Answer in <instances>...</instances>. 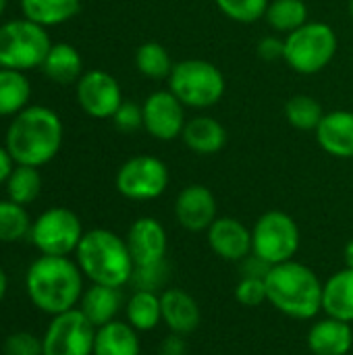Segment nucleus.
I'll list each match as a JSON object with an SVG mask.
<instances>
[{
    "mask_svg": "<svg viewBox=\"0 0 353 355\" xmlns=\"http://www.w3.org/2000/svg\"><path fill=\"white\" fill-rule=\"evenodd\" d=\"M270 0H216V6L237 23H256L266 15Z\"/></svg>",
    "mask_w": 353,
    "mask_h": 355,
    "instance_id": "obj_34",
    "label": "nucleus"
},
{
    "mask_svg": "<svg viewBox=\"0 0 353 355\" xmlns=\"http://www.w3.org/2000/svg\"><path fill=\"white\" fill-rule=\"evenodd\" d=\"M208 243L218 258L241 262L252 254V231L237 218L223 216L210 225Z\"/></svg>",
    "mask_w": 353,
    "mask_h": 355,
    "instance_id": "obj_15",
    "label": "nucleus"
},
{
    "mask_svg": "<svg viewBox=\"0 0 353 355\" xmlns=\"http://www.w3.org/2000/svg\"><path fill=\"white\" fill-rule=\"evenodd\" d=\"M264 19L275 31L291 33L308 23V6L304 0H270Z\"/></svg>",
    "mask_w": 353,
    "mask_h": 355,
    "instance_id": "obj_28",
    "label": "nucleus"
},
{
    "mask_svg": "<svg viewBox=\"0 0 353 355\" xmlns=\"http://www.w3.org/2000/svg\"><path fill=\"white\" fill-rule=\"evenodd\" d=\"M162 320L177 335H189L200 327L202 314L198 302L183 289H164L160 293Z\"/></svg>",
    "mask_w": 353,
    "mask_h": 355,
    "instance_id": "obj_18",
    "label": "nucleus"
},
{
    "mask_svg": "<svg viewBox=\"0 0 353 355\" xmlns=\"http://www.w3.org/2000/svg\"><path fill=\"white\" fill-rule=\"evenodd\" d=\"M94 355H139V337L131 324L112 320L96 331Z\"/></svg>",
    "mask_w": 353,
    "mask_h": 355,
    "instance_id": "obj_23",
    "label": "nucleus"
},
{
    "mask_svg": "<svg viewBox=\"0 0 353 355\" xmlns=\"http://www.w3.org/2000/svg\"><path fill=\"white\" fill-rule=\"evenodd\" d=\"M4 8H6V0H0V17H2V12H4Z\"/></svg>",
    "mask_w": 353,
    "mask_h": 355,
    "instance_id": "obj_44",
    "label": "nucleus"
},
{
    "mask_svg": "<svg viewBox=\"0 0 353 355\" xmlns=\"http://www.w3.org/2000/svg\"><path fill=\"white\" fill-rule=\"evenodd\" d=\"M300 248V229L295 220L281 212L270 210L258 218L252 231V252L266 260L270 266L289 262Z\"/></svg>",
    "mask_w": 353,
    "mask_h": 355,
    "instance_id": "obj_8",
    "label": "nucleus"
},
{
    "mask_svg": "<svg viewBox=\"0 0 353 355\" xmlns=\"http://www.w3.org/2000/svg\"><path fill=\"white\" fill-rule=\"evenodd\" d=\"M144 129L162 141L181 137L185 129V104L171 92L160 89L146 98L144 102Z\"/></svg>",
    "mask_w": 353,
    "mask_h": 355,
    "instance_id": "obj_12",
    "label": "nucleus"
},
{
    "mask_svg": "<svg viewBox=\"0 0 353 355\" xmlns=\"http://www.w3.org/2000/svg\"><path fill=\"white\" fill-rule=\"evenodd\" d=\"M337 54V35L331 25L308 21L285 37V62L302 75H314L329 67Z\"/></svg>",
    "mask_w": 353,
    "mask_h": 355,
    "instance_id": "obj_7",
    "label": "nucleus"
},
{
    "mask_svg": "<svg viewBox=\"0 0 353 355\" xmlns=\"http://www.w3.org/2000/svg\"><path fill=\"white\" fill-rule=\"evenodd\" d=\"M258 56L264 60H277L285 56V40H279L275 35L262 37L258 44Z\"/></svg>",
    "mask_w": 353,
    "mask_h": 355,
    "instance_id": "obj_39",
    "label": "nucleus"
},
{
    "mask_svg": "<svg viewBox=\"0 0 353 355\" xmlns=\"http://www.w3.org/2000/svg\"><path fill=\"white\" fill-rule=\"evenodd\" d=\"M322 116H325L322 106L312 96L298 94V96L289 98L285 104V119L289 121L291 127H295L300 131H316Z\"/></svg>",
    "mask_w": 353,
    "mask_h": 355,
    "instance_id": "obj_31",
    "label": "nucleus"
},
{
    "mask_svg": "<svg viewBox=\"0 0 353 355\" xmlns=\"http://www.w3.org/2000/svg\"><path fill=\"white\" fill-rule=\"evenodd\" d=\"M12 158H10V154H8V150L6 148H2L0 146V183H6V179L10 177V173H12Z\"/></svg>",
    "mask_w": 353,
    "mask_h": 355,
    "instance_id": "obj_41",
    "label": "nucleus"
},
{
    "mask_svg": "<svg viewBox=\"0 0 353 355\" xmlns=\"http://www.w3.org/2000/svg\"><path fill=\"white\" fill-rule=\"evenodd\" d=\"M29 237L42 256H69L77 250L83 237V227L73 210L50 208L31 223Z\"/></svg>",
    "mask_w": 353,
    "mask_h": 355,
    "instance_id": "obj_9",
    "label": "nucleus"
},
{
    "mask_svg": "<svg viewBox=\"0 0 353 355\" xmlns=\"http://www.w3.org/2000/svg\"><path fill=\"white\" fill-rule=\"evenodd\" d=\"M352 345L353 331L343 320H320L308 333V347L314 355H347Z\"/></svg>",
    "mask_w": 353,
    "mask_h": 355,
    "instance_id": "obj_19",
    "label": "nucleus"
},
{
    "mask_svg": "<svg viewBox=\"0 0 353 355\" xmlns=\"http://www.w3.org/2000/svg\"><path fill=\"white\" fill-rule=\"evenodd\" d=\"M127 320L135 331H152L162 320L160 295L150 291H135L127 302Z\"/></svg>",
    "mask_w": 353,
    "mask_h": 355,
    "instance_id": "obj_27",
    "label": "nucleus"
},
{
    "mask_svg": "<svg viewBox=\"0 0 353 355\" xmlns=\"http://www.w3.org/2000/svg\"><path fill=\"white\" fill-rule=\"evenodd\" d=\"M52 42L46 27L29 21L15 19L0 25V69L29 71L42 67Z\"/></svg>",
    "mask_w": 353,
    "mask_h": 355,
    "instance_id": "obj_6",
    "label": "nucleus"
},
{
    "mask_svg": "<svg viewBox=\"0 0 353 355\" xmlns=\"http://www.w3.org/2000/svg\"><path fill=\"white\" fill-rule=\"evenodd\" d=\"M169 89L189 108H210L225 94L221 69L202 58L181 60L169 75Z\"/></svg>",
    "mask_w": 353,
    "mask_h": 355,
    "instance_id": "obj_5",
    "label": "nucleus"
},
{
    "mask_svg": "<svg viewBox=\"0 0 353 355\" xmlns=\"http://www.w3.org/2000/svg\"><path fill=\"white\" fill-rule=\"evenodd\" d=\"M268 302L289 318L310 320L322 310V283L316 272L300 262H283L264 279Z\"/></svg>",
    "mask_w": 353,
    "mask_h": 355,
    "instance_id": "obj_3",
    "label": "nucleus"
},
{
    "mask_svg": "<svg viewBox=\"0 0 353 355\" xmlns=\"http://www.w3.org/2000/svg\"><path fill=\"white\" fill-rule=\"evenodd\" d=\"M187 354V343L183 339V335H169L166 339H162L160 347H158V354L156 355H185Z\"/></svg>",
    "mask_w": 353,
    "mask_h": 355,
    "instance_id": "obj_40",
    "label": "nucleus"
},
{
    "mask_svg": "<svg viewBox=\"0 0 353 355\" xmlns=\"http://www.w3.org/2000/svg\"><path fill=\"white\" fill-rule=\"evenodd\" d=\"M175 216L179 225L187 231L200 233L208 231L216 220V198L204 185L185 187L175 202Z\"/></svg>",
    "mask_w": 353,
    "mask_h": 355,
    "instance_id": "obj_14",
    "label": "nucleus"
},
{
    "mask_svg": "<svg viewBox=\"0 0 353 355\" xmlns=\"http://www.w3.org/2000/svg\"><path fill=\"white\" fill-rule=\"evenodd\" d=\"M185 146L202 156L216 154L227 144V131L225 127L212 119V116H193L185 123V129L181 133Z\"/></svg>",
    "mask_w": 353,
    "mask_h": 355,
    "instance_id": "obj_21",
    "label": "nucleus"
},
{
    "mask_svg": "<svg viewBox=\"0 0 353 355\" xmlns=\"http://www.w3.org/2000/svg\"><path fill=\"white\" fill-rule=\"evenodd\" d=\"M345 264H347V268L353 270V239L345 245Z\"/></svg>",
    "mask_w": 353,
    "mask_h": 355,
    "instance_id": "obj_42",
    "label": "nucleus"
},
{
    "mask_svg": "<svg viewBox=\"0 0 353 355\" xmlns=\"http://www.w3.org/2000/svg\"><path fill=\"white\" fill-rule=\"evenodd\" d=\"M322 310L329 318L353 322V270L345 268L333 275L322 287Z\"/></svg>",
    "mask_w": 353,
    "mask_h": 355,
    "instance_id": "obj_22",
    "label": "nucleus"
},
{
    "mask_svg": "<svg viewBox=\"0 0 353 355\" xmlns=\"http://www.w3.org/2000/svg\"><path fill=\"white\" fill-rule=\"evenodd\" d=\"M81 268L67 256H42L29 266L25 289L37 310L56 316L73 310L81 300Z\"/></svg>",
    "mask_w": 353,
    "mask_h": 355,
    "instance_id": "obj_2",
    "label": "nucleus"
},
{
    "mask_svg": "<svg viewBox=\"0 0 353 355\" xmlns=\"http://www.w3.org/2000/svg\"><path fill=\"white\" fill-rule=\"evenodd\" d=\"M171 279V266L164 260L152 262V264H141L133 268L131 275V285L135 287V291H150V293H162L166 289V283Z\"/></svg>",
    "mask_w": 353,
    "mask_h": 355,
    "instance_id": "obj_33",
    "label": "nucleus"
},
{
    "mask_svg": "<svg viewBox=\"0 0 353 355\" xmlns=\"http://www.w3.org/2000/svg\"><path fill=\"white\" fill-rule=\"evenodd\" d=\"M75 254L77 266L96 285L121 289L131 281L135 264L127 241L108 229H92L83 233Z\"/></svg>",
    "mask_w": 353,
    "mask_h": 355,
    "instance_id": "obj_4",
    "label": "nucleus"
},
{
    "mask_svg": "<svg viewBox=\"0 0 353 355\" xmlns=\"http://www.w3.org/2000/svg\"><path fill=\"white\" fill-rule=\"evenodd\" d=\"M81 69H83V62H81V56H79L77 48L71 46V44H64V42L52 44L50 52L46 54V58L42 62L44 75L50 81L60 83V85L79 81Z\"/></svg>",
    "mask_w": 353,
    "mask_h": 355,
    "instance_id": "obj_24",
    "label": "nucleus"
},
{
    "mask_svg": "<svg viewBox=\"0 0 353 355\" xmlns=\"http://www.w3.org/2000/svg\"><path fill=\"white\" fill-rule=\"evenodd\" d=\"M2 352L4 355H44V345L31 333H12L6 337Z\"/></svg>",
    "mask_w": 353,
    "mask_h": 355,
    "instance_id": "obj_36",
    "label": "nucleus"
},
{
    "mask_svg": "<svg viewBox=\"0 0 353 355\" xmlns=\"http://www.w3.org/2000/svg\"><path fill=\"white\" fill-rule=\"evenodd\" d=\"M350 15H352L353 19V0H350Z\"/></svg>",
    "mask_w": 353,
    "mask_h": 355,
    "instance_id": "obj_45",
    "label": "nucleus"
},
{
    "mask_svg": "<svg viewBox=\"0 0 353 355\" xmlns=\"http://www.w3.org/2000/svg\"><path fill=\"white\" fill-rule=\"evenodd\" d=\"M96 331L81 310L56 314L42 339L44 355H94Z\"/></svg>",
    "mask_w": 353,
    "mask_h": 355,
    "instance_id": "obj_10",
    "label": "nucleus"
},
{
    "mask_svg": "<svg viewBox=\"0 0 353 355\" xmlns=\"http://www.w3.org/2000/svg\"><path fill=\"white\" fill-rule=\"evenodd\" d=\"M31 231V220L27 210L12 202V200H0V241L2 243H15L21 241Z\"/></svg>",
    "mask_w": 353,
    "mask_h": 355,
    "instance_id": "obj_32",
    "label": "nucleus"
},
{
    "mask_svg": "<svg viewBox=\"0 0 353 355\" xmlns=\"http://www.w3.org/2000/svg\"><path fill=\"white\" fill-rule=\"evenodd\" d=\"M135 67L144 77L166 79L173 71V60L169 50L158 42H146L135 52Z\"/></svg>",
    "mask_w": 353,
    "mask_h": 355,
    "instance_id": "obj_30",
    "label": "nucleus"
},
{
    "mask_svg": "<svg viewBox=\"0 0 353 355\" xmlns=\"http://www.w3.org/2000/svg\"><path fill=\"white\" fill-rule=\"evenodd\" d=\"M77 102L94 119H112L123 104L121 85L106 71H87L77 81Z\"/></svg>",
    "mask_w": 353,
    "mask_h": 355,
    "instance_id": "obj_13",
    "label": "nucleus"
},
{
    "mask_svg": "<svg viewBox=\"0 0 353 355\" xmlns=\"http://www.w3.org/2000/svg\"><path fill=\"white\" fill-rule=\"evenodd\" d=\"M235 297L241 306L256 308L268 300L264 279H241L235 287Z\"/></svg>",
    "mask_w": 353,
    "mask_h": 355,
    "instance_id": "obj_35",
    "label": "nucleus"
},
{
    "mask_svg": "<svg viewBox=\"0 0 353 355\" xmlns=\"http://www.w3.org/2000/svg\"><path fill=\"white\" fill-rule=\"evenodd\" d=\"M123 306V293L117 287H106V285H92L79 300V310L83 316L96 327H104L114 320Z\"/></svg>",
    "mask_w": 353,
    "mask_h": 355,
    "instance_id": "obj_20",
    "label": "nucleus"
},
{
    "mask_svg": "<svg viewBox=\"0 0 353 355\" xmlns=\"http://www.w3.org/2000/svg\"><path fill=\"white\" fill-rule=\"evenodd\" d=\"M42 191V175L35 166H25V164H17L10 173V177L6 179V193L8 200L27 206L31 204Z\"/></svg>",
    "mask_w": 353,
    "mask_h": 355,
    "instance_id": "obj_29",
    "label": "nucleus"
},
{
    "mask_svg": "<svg viewBox=\"0 0 353 355\" xmlns=\"http://www.w3.org/2000/svg\"><path fill=\"white\" fill-rule=\"evenodd\" d=\"M6 285H8V281H6V272L2 270V266H0V302L4 300V293H6Z\"/></svg>",
    "mask_w": 353,
    "mask_h": 355,
    "instance_id": "obj_43",
    "label": "nucleus"
},
{
    "mask_svg": "<svg viewBox=\"0 0 353 355\" xmlns=\"http://www.w3.org/2000/svg\"><path fill=\"white\" fill-rule=\"evenodd\" d=\"M31 96V85L23 71L0 69V116L19 114L27 108Z\"/></svg>",
    "mask_w": 353,
    "mask_h": 355,
    "instance_id": "obj_26",
    "label": "nucleus"
},
{
    "mask_svg": "<svg viewBox=\"0 0 353 355\" xmlns=\"http://www.w3.org/2000/svg\"><path fill=\"white\" fill-rule=\"evenodd\" d=\"M320 148L335 158H353V112L333 110L327 112L316 127Z\"/></svg>",
    "mask_w": 353,
    "mask_h": 355,
    "instance_id": "obj_17",
    "label": "nucleus"
},
{
    "mask_svg": "<svg viewBox=\"0 0 353 355\" xmlns=\"http://www.w3.org/2000/svg\"><path fill=\"white\" fill-rule=\"evenodd\" d=\"M62 146V123L46 106H27L15 114L6 131V150L17 164L44 166Z\"/></svg>",
    "mask_w": 353,
    "mask_h": 355,
    "instance_id": "obj_1",
    "label": "nucleus"
},
{
    "mask_svg": "<svg viewBox=\"0 0 353 355\" xmlns=\"http://www.w3.org/2000/svg\"><path fill=\"white\" fill-rule=\"evenodd\" d=\"M169 187V168L156 156L129 158L117 173V189L121 196L146 202L156 200Z\"/></svg>",
    "mask_w": 353,
    "mask_h": 355,
    "instance_id": "obj_11",
    "label": "nucleus"
},
{
    "mask_svg": "<svg viewBox=\"0 0 353 355\" xmlns=\"http://www.w3.org/2000/svg\"><path fill=\"white\" fill-rule=\"evenodd\" d=\"M112 123L121 133H133L144 127V108L135 102H123L112 114Z\"/></svg>",
    "mask_w": 353,
    "mask_h": 355,
    "instance_id": "obj_37",
    "label": "nucleus"
},
{
    "mask_svg": "<svg viewBox=\"0 0 353 355\" xmlns=\"http://www.w3.org/2000/svg\"><path fill=\"white\" fill-rule=\"evenodd\" d=\"M81 0H21V10L25 19L50 27L73 19L79 12Z\"/></svg>",
    "mask_w": 353,
    "mask_h": 355,
    "instance_id": "obj_25",
    "label": "nucleus"
},
{
    "mask_svg": "<svg viewBox=\"0 0 353 355\" xmlns=\"http://www.w3.org/2000/svg\"><path fill=\"white\" fill-rule=\"evenodd\" d=\"M125 241L135 266L152 264L166 258V231L156 218H137L131 225Z\"/></svg>",
    "mask_w": 353,
    "mask_h": 355,
    "instance_id": "obj_16",
    "label": "nucleus"
},
{
    "mask_svg": "<svg viewBox=\"0 0 353 355\" xmlns=\"http://www.w3.org/2000/svg\"><path fill=\"white\" fill-rule=\"evenodd\" d=\"M270 268L273 266L266 260H262L260 256L252 252L248 258L241 260V279H266Z\"/></svg>",
    "mask_w": 353,
    "mask_h": 355,
    "instance_id": "obj_38",
    "label": "nucleus"
}]
</instances>
